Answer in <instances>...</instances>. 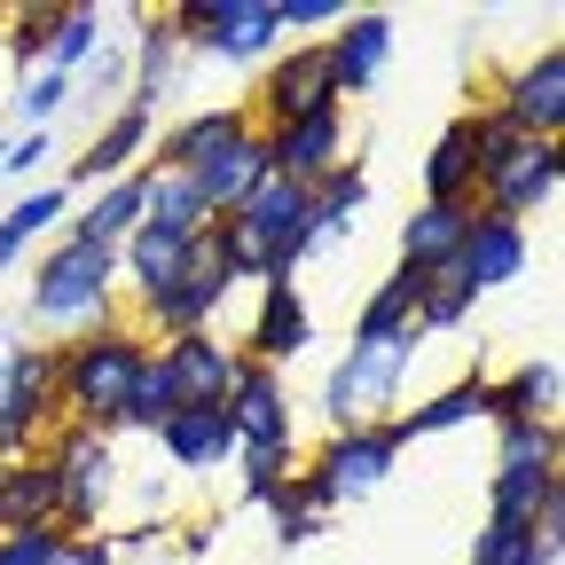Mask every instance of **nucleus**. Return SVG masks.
Instances as JSON below:
<instances>
[{
    "label": "nucleus",
    "mask_w": 565,
    "mask_h": 565,
    "mask_svg": "<svg viewBox=\"0 0 565 565\" xmlns=\"http://www.w3.org/2000/svg\"><path fill=\"white\" fill-rule=\"evenodd\" d=\"M150 362V338H141L126 315L103 322V330H79L55 345V408L63 424H87V433H118L126 416V393H134V370Z\"/></svg>",
    "instance_id": "1"
},
{
    "label": "nucleus",
    "mask_w": 565,
    "mask_h": 565,
    "mask_svg": "<svg viewBox=\"0 0 565 565\" xmlns=\"http://www.w3.org/2000/svg\"><path fill=\"white\" fill-rule=\"evenodd\" d=\"M24 322L55 330V345L79 338V330L118 322V252H95L79 236L47 244L40 267H32V291H24Z\"/></svg>",
    "instance_id": "2"
},
{
    "label": "nucleus",
    "mask_w": 565,
    "mask_h": 565,
    "mask_svg": "<svg viewBox=\"0 0 565 565\" xmlns=\"http://www.w3.org/2000/svg\"><path fill=\"white\" fill-rule=\"evenodd\" d=\"M416 362H424L416 322L377 338V345H345V362H330V377H322V424H330V433H353V424L401 416V393H408Z\"/></svg>",
    "instance_id": "3"
},
{
    "label": "nucleus",
    "mask_w": 565,
    "mask_h": 565,
    "mask_svg": "<svg viewBox=\"0 0 565 565\" xmlns=\"http://www.w3.org/2000/svg\"><path fill=\"white\" fill-rule=\"evenodd\" d=\"M47 471H55V526L63 534H95L118 494H126V463H118V440L110 433H87V424H55L47 433Z\"/></svg>",
    "instance_id": "4"
},
{
    "label": "nucleus",
    "mask_w": 565,
    "mask_h": 565,
    "mask_svg": "<svg viewBox=\"0 0 565 565\" xmlns=\"http://www.w3.org/2000/svg\"><path fill=\"white\" fill-rule=\"evenodd\" d=\"M221 221H236V228L252 236V252L267 259V282H291V275H299V259L315 252V189L267 173L236 212H221Z\"/></svg>",
    "instance_id": "5"
},
{
    "label": "nucleus",
    "mask_w": 565,
    "mask_h": 565,
    "mask_svg": "<svg viewBox=\"0 0 565 565\" xmlns=\"http://www.w3.org/2000/svg\"><path fill=\"white\" fill-rule=\"evenodd\" d=\"M55 424H63V408H55V338L47 345H9V370H0V463L40 456Z\"/></svg>",
    "instance_id": "6"
},
{
    "label": "nucleus",
    "mask_w": 565,
    "mask_h": 565,
    "mask_svg": "<svg viewBox=\"0 0 565 565\" xmlns=\"http://www.w3.org/2000/svg\"><path fill=\"white\" fill-rule=\"evenodd\" d=\"M330 103H338V87H330L322 40H282V47L267 55V71H259V87L244 95V110H252L259 134H282V126H299V118H315V110H330Z\"/></svg>",
    "instance_id": "7"
},
{
    "label": "nucleus",
    "mask_w": 565,
    "mask_h": 565,
    "mask_svg": "<svg viewBox=\"0 0 565 565\" xmlns=\"http://www.w3.org/2000/svg\"><path fill=\"white\" fill-rule=\"evenodd\" d=\"M181 47L189 55H221V63H267L282 47L275 32V9L267 0H181V9H166Z\"/></svg>",
    "instance_id": "8"
},
{
    "label": "nucleus",
    "mask_w": 565,
    "mask_h": 565,
    "mask_svg": "<svg viewBox=\"0 0 565 565\" xmlns=\"http://www.w3.org/2000/svg\"><path fill=\"white\" fill-rule=\"evenodd\" d=\"M557 189H565V141H519L494 173H479V204L519 221V228L557 204Z\"/></svg>",
    "instance_id": "9"
},
{
    "label": "nucleus",
    "mask_w": 565,
    "mask_h": 565,
    "mask_svg": "<svg viewBox=\"0 0 565 565\" xmlns=\"http://www.w3.org/2000/svg\"><path fill=\"white\" fill-rule=\"evenodd\" d=\"M236 299V282H228V267L221 259H212L204 244H196V259H189V275L173 282V291L166 299H150V307H134L126 322L141 330V338H189V330H221V307Z\"/></svg>",
    "instance_id": "10"
},
{
    "label": "nucleus",
    "mask_w": 565,
    "mask_h": 565,
    "mask_svg": "<svg viewBox=\"0 0 565 565\" xmlns=\"http://www.w3.org/2000/svg\"><path fill=\"white\" fill-rule=\"evenodd\" d=\"M526 259H534V236H526L519 221H503V212L471 204V221H463V244H456V267H448V275L479 299V291H503V282H519Z\"/></svg>",
    "instance_id": "11"
},
{
    "label": "nucleus",
    "mask_w": 565,
    "mask_h": 565,
    "mask_svg": "<svg viewBox=\"0 0 565 565\" xmlns=\"http://www.w3.org/2000/svg\"><path fill=\"white\" fill-rule=\"evenodd\" d=\"M307 463L330 479L338 503H353V494H377V487L393 479V463H401V433H393V416H385V424H353V433H330Z\"/></svg>",
    "instance_id": "12"
},
{
    "label": "nucleus",
    "mask_w": 565,
    "mask_h": 565,
    "mask_svg": "<svg viewBox=\"0 0 565 565\" xmlns=\"http://www.w3.org/2000/svg\"><path fill=\"white\" fill-rule=\"evenodd\" d=\"M150 141H158V118H150V110H134V103H118V110L87 134V158H71L63 189H87V196H95V189L141 173V166H150Z\"/></svg>",
    "instance_id": "13"
},
{
    "label": "nucleus",
    "mask_w": 565,
    "mask_h": 565,
    "mask_svg": "<svg viewBox=\"0 0 565 565\" xmlns=\"http://www.w3.org/2000/svg\"><path fill=\"white\" fill-rule=\"evenodd\" d=\"M494 110H503L526 141H565V55L542 47L526 55L503 87H494Z\"/></svg>",
    "instance_id": "14"
},
{
    "label": "nucleus",
    "mask_w": 565,
    "mask_h": 565,
    "mask_svg": "<svg viewBox=\"0 0 565 565\" xmlns=\"http://www.w3.org/2000/svg\"><path fill=\"white\" fill-rule=\"evenodd\" d=\"M315 345V307L299 282H259V307H252V330H244V362L259 370H282V362H299V353Z\"/></svg>",
    "instance_id": "15"
},
{
    "label": "nucleus",
    "mask_w": 565,
    "mask_h": 565,
    "mask_svg": "<svg viewBox=\"0 0 565 565\" xmlns=\"http://www.w3.org/2000/svg\"><path fill=\"white\" fill-rule=\"evenodd\" d=\"M322 55H330L338 103H345V95H370V87L385 79V63H393V17H385V9H345V24L322 40Z\"/></svg>",
    "instance_id": "16"
},
{
    "label": "nucleus",
    "mask_w": 565,
    "mask_h": 565,
    "mask_svg": "<svg viewBox=\"0 0 565 565\" xmlns=\"http://www.w3.org/2000/svg\"><path fill=\"white\" fill-rule=\"evenodd\" d=\"M150 440L166 448V463H173V471H228V463H236V424H228V401H189V408H173Z\"/></svg>",
    "instance_id": "17"
},
{
    "label": "nucleus",
    "mask_w": 565,
    "mask_h": 565,
    "mask_svg": "<svg viewBox=\"0 0 565 565\" xmlns=\"http://www.w3.org/2000/svg\"><path fill=\"white\" fill-rule=\"evenodd\" d=\"M267 166H275L282 181H299V189L330 181V173L345 166V103H330V110H315V118H299V126L267 134Z\"/></svg>",
    "instance_id": "18"
},
{
    "label": "nucleus",
    "mask_w": 565,
    "mask_h": 565,
    "mask_svg": "<svg viewBox=\"0 0 565 565\" xmlns=\"http://www.w3.org/2000/svg\"><path fill=\"white\" fill-rule=\"evenodd\" d=\"M228 424H236V448H299L291 433V393H282V370L244 362L228 385Z\"/></svg>",
    "instance_id": "19"
},
{
    "label": "nucleus",
    "mask_w": 565,
    "mask_h": 565,
    "mask_svg": "<svg viewBox=\"0 0 565 565\" xmlns=\"http://www.w3.org/2000/svg\"><path fill=\"white\" fill-rule=\"evenodd\" d=\"M244 134H252V110H244V103H204V110L173 118V126L150 141V166H158V173H196L212 150H228V141H244Z\"/></svg>",
    "instance_id": "20"
},
{
    "label": "nucleus",
    "mask_w": 565,
    "mask_h": 565,
    "mask_svg": "<svg viewBox=\"0 0 565 565\" xmlns=\"http://www.w3.org/2000/svg\"><path fill=\"white\" fill-rule=\"evenodd\" d=\"M158 362H166V377H173V393H181V408H189V401H228L244 353L221 345V330H189V338H166V345H158Z\"/></svg>",
    "instance_id": "21"
},
{
    "label": "nucleus",
    "mask_w": 565,
    "mask_h": 565,
    "mask_svg": "<svg viewBox=\"0 0 565 565\" xmlns=\"http://www.w3.org/2000/svg\"><path fill=\"white\" fill-rule=\"evenodd\" d=\"M181 55H189V47H181V32H173V17H141V24H134V47H126V63H134V71H126V103L158 118V103L181 95Z\"/></svg>",
    "instance_id": "22"
},
{
    "label": "nucleus",
    "mask_w": 565,
    "mask_h": 565,
    "mask_svg": "<svg viewBox=\"0 0 565 565\" xmlns=\"http://www.w3.org/2000/svg\"><path fill=\"white\" fill-rule=\"evenodd\" d=\"M267 173H275V166H267V134L252 126L244 141H228V150H212V158H204V166L189 173V189L204 196V212H212V221H221V212H236V204H244V196H252V189H259Z\"/></svg>",
    "instance_id": "23"
},
{
    "label": "nucleus",
    "mask_w": 565,
    "mask_h": 565,
    "mask_svg": "<svg viewBox=\"0 0 565 565\" xmlns=\"http://www.w3.org/2000/svg\"><path fill=\"white\" fill-rule=\"evenodd\" d=\"M196 244H204V236H196ZM196 244H181V236H158V228H134V236L118 244V282H134V307L166 299L173 282L189 275Z\"/></svg>",
    "instance_id": "24"
},
{
    "label": "nucleus",
    "mask_w": 565,
    "mask_h": 565,
    "mask_svg": "<svg viewBox=\"0 0 565 565\" xmlns=\"http://www.w3.org/2000/svg\"><path fill=\"white\" fill-rule=\"evenodd\" d=\"M557 362L534 353L511 377H487V424H557Z\"/></svg>",
    "instance_id": "25"
},
{
    "label": "nucleus",
    "mask_w": 565,
    "mask_h": 565,
    "mask_svg": "<svg viewBox=\"0 0 565 565\" xmlns=\"http://www.w3.org/2000/svg\"><path fill=\"white\" fill-rule=\"evenodd\" d=\"M463 221H471V204H416L401 221V267L408 275H448L456 244H463Z\"/></svg>",
    "instance_id": "26"
},
{
    "label": "nucleus",
    "mask_w": 565,
    "mask_h": 565,
    "mask_svg": "<svg viewBox=\"0 0 565 565\" xmlns=\"http://www.w3.org/2000/svg\"><path fill=\"white\" fill-rule=\"evenodd\" d=\"M141 228L181 236V244H196V236L212 228V212H204V196L189 189V173H158V166H141Z\"/></svg>",
    "instance_id": "27"
},
{
    "label": "nucleus",
    "mask_w": 565,
    "mask_h": 565,
    "mask_svg": "<svg viewBox=\"0 0 565 565\" xmlns=\"http://www.w3.org/2000/svg\"><path fill=\"white\" fill-rule=\"evenodd\" d=\"M565 494V479H557V463H494V479H487V519H519V526H534L550 503Z\"/></svg>",
    "instance_id": "28"
},
{
    "label": "nucleus",
    "mask_w": 565,
    "mask_h": 565,
    "mask_svg": "<svg viewBox=\"0 0 565 565\" xmlns=\"http://www.w3.org/2000/svg\"><path fill=\"white\" fill-rule=\"evenodd\" d=\"M471 416H487V377H479V370H471V377H456V385H440L433 401L401 408V416H393V433H401V448H408V440L456 433V424H471Z\"/></svg>",
    "instance_id": "29"
},
{
    "label": "nucleus",
    "mask_w": 565,
    "mask_h": 565,
    "mask_svg": "<svg viewBox=\"0 0 565 565\" xmlns=\"http://www.w3.org/2000/svg\"><path fill=\"white\" fill-rule=\"evenodd\" d=\"M134 228H141V173H126V181L95 189V196L79 204V221H71V236L95 244V252H118Z\"/></svg>",
    "instance_id": "30"
},
{
    "label": "nucleus",
    "mask_w": 565,
    "mask_h": 565,
    "mask_svg": "<svg viewBox=\"0 0 565 565\" xmlns=\"http://www.w3.org/2000/svg\"><path fill=\"white\" fill-rule=\"evenodd\" d=\"M17 526H55V471H47V456L0 463V534H17Z\"/></svg>",
    "instance_id": "31"
},
{
    "label": "nucleus",
    "mask_w": 565,
    "mask_h": 565,
    "mask_svg": "<svg viewBox=\"0 0 565 565\" xmlns=\"http://www.w3.org/2000/svg\"><path fill=\"white\" fill-rule=\"evenodd\" d=\"M424 204H479V166H471V134L463 118L424 150Z\"/></svg>",
    "instance_id": "32"
},
{
    "label": "nucleus",
    "mask_w": 565,
    "mask_h": 565,
    "mask_svg": "<svg viewBox=\"0 0 565 565\" xmlns=\"http://www.w3.org/2000/svg\"><path fill=\"white\" fill-rule=\"evenodd\" d=\"M416 291H424V275L393 267V275L377 282V291L362 299V315H353V338H345V345H377V338L408 330V315H416Z\"/></svg>",
    "instance_id": "33"
},
{
    "label": "nucleus",
    "mask_w": 565,
    "mask_h": 565,
    "mask_svg": "<svg viewBox=\"0 0 565 565\" xmlns=\"http://www.w3.org/2000/svg\"><path fill=\"white\" fill-rule=\"evenodd\" d=\"M370 212V173L362 166H338L330 181H315V244H330V236H353V221Z\"/></svg>",
    "instance_id": "34"
},
{
    "label": "nucleus",
    "mask_w": 565,
    "mask_h": 565,
    "mask_svg": "<svg viewBox=\"0 0 565 565\" xmlns=\"http://www.w3.org/2000/svg\"><path fill=\"white\" fill-rule=\"evenodd\" d=\"M110 40V17L87 9V0H63V17H55V47H47V71H63V79H79V71L95 63V47Z\"/></svg>",
    "instance_id": "35"
},
{
    "label": "nucleus",
    "mask_w": 565,
    "mask_h": 565,
    "mask_svg": "<svg viewBox=\"0 0 565 565\" xmlns=\"http://www.w3.org/2000/svg\"><path fill=\"white\" fill-rule=\"evenodd\" d=\"M55 17H63V0H24V9H9L0 24H9V63L24 71H47V47H55Z\"/></svg>",
    "instance_id": "36"
},
{
    "label": "nucleus",
    "mask_w": 565,
    "mask_h": 565,
    "mask_svg": "<svg viewBox=\"0 0 565 565\" xmlns=\"http://www.w3.org/2000/svg\"><path fill=\"white\" fill-rule=\"evenodd\" d=\"M550 557H565V550H550L534 526H519V519H487L479 534H471V565H550Z\"/></svg>",
    "instance_id": "37"
},
{
    "label": "nucleus",
    "mask_w": 565,
    "mask_h": 565,
    "mask_svg": "<svg viewBox=\"0 0 565 565\" xmlns=\"http://www.w3.org/2000/svg\"><path fill=\"white\" fill-rule=\"evenodd\" d=\"M181 408V393H173V377H166V362H158V345H150V362L134 370V393H126V416H118V433H158V424Z\"/></svg>",
    "instance_id": "38"
},
{
    "label": "nucleus",
    "mask_w": 565,
    "mask_h": 565,
    "mask_svg": "<svg viewBox=\"0 0 565 565\" xmlns=\"http://www.w3.org/2000/svg\"><path fill=\"white\" fill-rule=\"evenodd\" d=\"M471 307H479V299L463 291L456 275H424V291H416V315H408V322H416V338H456V330L471 322Z\"/></svg>",
    "instance_id": "39"
},
{
    "label": "nucleus",
    "mask_w": 565,
    "mask_h": 565,
    "mask_svg": "<svg viewBox=\"0 0 565 565\" xmlns=\"http://www.w3.org/2000/svg\"><path fill=\"white\" fill-rule=\"evenodd\" d=\"M228 471H244V503H275L282 487H291V471H299V448H236V463Z\"/></svg>",
    "instance_id": "40"
},
{
    "label": "nucleus",
    "mask_w": 565,
    "mask_h": 565,
    "mask_svg": "<svg viewBox=\"0 0 565 565\" xmlns=\"http://www.w3.org/2000/svg\"><path fill=\"white\" fill-rule=\"evenodd\" d=\"M79 95V79H63V71H32V79H17V118L24 134H47V118Z\"/></svg>",
    "instance_id": "41"
},
{
    "label": "nucleus",
    "mask_w": 565,
    "mask_h": 565,
    "mask_svg": "<svg viewBox=\"0 0 565 565\" xmlns=\"http://www.w3.org/2000/svg\"><path fill=\"white\" fill-rule=\"evenodd\" d=\"M494 463H557V424H494Z\"/></svg>",
    "instance_id": "42"
},
{
    "label": "nucleus",
    "mask_w": 565,
    "mask_h": 565,
    "mask_svg": "<svg viewBox=\"0 0 565 565\" xmlns=\"http://www.w3.org/2000/svg\"><path fill=\"white\" fill-rule=\"evenodd\" d=\"M267 9H275V32L282 40H307V32H330V24H345V0H267Z\"/></svg>",
    "instance_id": "43"
},
{
    "label": "nucleus",
    "mask_w": 565,
    "mask_h": 565,
    "mask_svg": "<svg viewBox=\"0 0 565 565\" xmlns=\"http://www.w3.org/2000/svg\"><path fill=\"white\" fill-rule=\"evenodd\" d=\"M126 71H134V63H126V40H118V32H110V40H103V47H95V63H87V71H79V79H87V87H95V95H103V103H110V110H118V103H126Z\"/></svg>",
    "instance_id": "44"
},
{
    "label": "nucleus",
    "mask_w": 565,
    "mask_h": 565,
    "mask_svg": "<svg viewBox=\"0 0 565 565\" xmlns=\"http://www.w3.org/2000/svg\"><path fill=\"white\" fill-rule=\"evenodd\" d=\"M47 158H55V134H9V166H0V181H40L47 173Z\"/></svg>",
    "instance_id": "45"
},
{
    "label": "nucleus",
    "mask_w": 565,
    "mask_h": 565,
    "mask_svg": "<svg viewBox=\"0 0 565 565\" xmlns=\"http://www.w3.org/2000/svg\"><path fill=\"white\" fill-rule=\"evenodd\" d=\"M63 542V526H17V534H0V565H47Z\"/></svg>",
    "instance_id": "46"
},
{
    "label": "nucleus",
    "mask_w": 565,
    "mask_h": 565,
    "mask_svg": "<svg viewBox=\"0 0 565 565\" xmlns=\"http://www.w3.org/2000/svg\"><path fill=\"white\" fill-rule=\"evenodd\" d=\"M267 519H275V542H315V534H322V519L291 503V487H282L275 503H267Z\"/></svg>",
    "instance_id": "47"
},
{
    "label": "nucleus",
    "mask_w": 565,
    "mask_h": 565,
    "mask_svg": "<svg viewBox=\"0 0 565 565\" xmlns=\"http://www.w3.org/2000/svg\"><path fill=\"white\" fill-rule=\"evenodd\" d=\"M47 565H118V550H110V534H63Z\"/></svg>",
    "instance_id": "48"
},
{
    "label": "nucleus",
    "mask_w": 565,
    "mask_h": 565,
    "mask_svg": "<svg viewBox=\"0 0 565 565\" xmlns=\"http://www.w3.org/2000/svg\"><path fill=\"white\" fill-rule=\"evenodd\" d=\"M212 534H221V519H204V526H189V542H181V550H189V565H204V557H212Z\"/></svg>",
    "instance_id": "49"
},
{
    "label": "nucleus",
    "mask_w": 565,
    "mask_h": 565,
    "mask_svg": "<svg viewBox=\"0 0 565 565\" xmlns=\"http://www.w3.org/2000/svg\"><path fill=\"white\" fill-rule=\"evenodd\" d=\"M9 345H17V338H9V322H0V370H9Z\"/></svg>",
    "instance_id": "50"
},
{
    "label": "nucleus",
    "mask_w": 565,
    "mask_h": 565,
    "mask_svg": "<svg viewBox=\"0 0 565 565\" xmlns=\"http://www.w3.org/2000/svg\"><path fill=\"white\" fill-rule=\"evenodd\" d=\"M0 166H9V134H0Z\"/></svg>",
    "instance_id": "51"
}]
</instances>
